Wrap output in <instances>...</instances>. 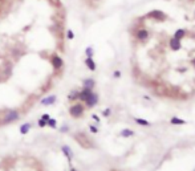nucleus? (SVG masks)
<instances>
[{
    "instance_id": "obj_12",
    "label": "nucleus",
    "mask_w": 195,
    "mask_h": 171,
    "mask_svg": "<svg viewBox=\"0 0 195 171\" xmlns=\"http://www.w3.org/2000/svg\"><path fill=\"white\" fill-rule=\"evenodd\" d=\"M84 62H85V65H86V68H88L89 70H92V72L96 70L97 65H96V62H94V60H93V57H86Z\"/></svg>"
},
{
    "instance_id": "obj_21",
    "label": "nucleus",
    "mask_w": 195,
    "mask_h": 171,
    "mask_svg": "<svg viewBox=\"0 0 195 171\" xmlns=\"http://www.w3.org/2000/svg\"><path fill=\"white\" fill-rule=\"evenodd\" d=\"M73 37H74L73 30L72 29H68V30H66V38H68V40H73Z\"/></svg>"
},
{
    "instance_id": "obj_4",
    "label": "nucleus",
    "mask_w": 195,
    "mask_h": 171,
    "mask_svg": "<svg viewBox=\"0 0 195 171\" xmlns=\"http://www.w3.org/2000/svg\"><path fill=\"white\" fill-rule=\"evenodd\" d=\"M98 101H99L98 94H97L96 91H92V94L89 95L88 98L85 99V102H84L85 109H92V107H94L97 103H98Z\"/></svg>"
},
{
    "instance_id": "obj_31",
    "label": "nucleus",
    "mask_w": 195,
    "mask_h": 171,
    "mask_svg": "<svg viewBox=\"0 0 195 171\" xmlns=\"http://www.w3.org/2000/svg\"><path fill=\"white\" fill-rule=\"evenodd\" d=\"M194 64H195V60H194Z\"/></svg>"
},
{
    "instance_id": "obj_20",
    "label": "nucleus",
    "mask_w": 195,
    "mask_h": 171,
    "mask_svg": "<svg viewBox=\"0 0 195 171\" xmlns=\"http://www.w3.org/2000/svg\"><path fill=\"white\" fill-rule=\"evenodd\" d=\"M93 54H94L93 48H92V46H88V48L85 49V56H86V57H93Z\"/></svg>"
},
{
    "instance_id": "obj_7",
    "label": "nucleus",
    "mask_w": 195,
    "mask_h": 171,
    "mask_svg": "<svg viewBox=\"0 0 195 171\" xmlns=\"http://www.w3.org/2000/svg\"><path fill=\"white\" fill-rule=\"evenodd\" d=\"M135 37H137V40H139V41H145V40L149 38V30L145 29V28L138 29L137 32H135Z\"/></svg>"
},
{
    "instance_id": "obj_23",
    "label": "nucleus",
    "mask_w": 195,
    "mask_h": 171,
    "mask_svg": "<svg viewBox=\"0 0 195 171\" xmlns=\"http://www.w3.org/2000/svg\"><path fill=\"white\" fill-rule=\"evenodd\" d=\"M110 114H111V109H110V107H107V109H105V110L102 111V115H103V117H109Z\"/></svg>"
},
{
    "instance_id": "obj_14",
    "label": "nucleus",
    "mask_w": 195,
    "mask_h": 171,
    "mask_svg": "<svg viewBox=\"0 0 195 171\" xmlns=\"http://www.w3.org/2000/svg\"><path fill=\"white\" fill-rule=\"evenodd\" d=\"M68 99L70 102H77L78 101V90H72L68 94Z\"/></svg>"
},
{
    "instance_id": "obj_30",
    "label": "nucleus",
    "mask_w": 195,
    "mask_h": 171,
    "mask_svg": "<svg viewBox=\"0 0 195 171\" xmlns=\"http://www.w3.org/2000/svg\"><path fill=\"white\" fill-rule=\"evenodd\" d=\"M3 1H4V0H0V3H3Z\"/></svg>"
},
{
    "instance_id": "obj_13",
    "label": "nucleus",
    "mask_w": 195,
    "mask_h": 171,
    "mask_svg": "<svg viewBox=\"0 0 195 171\" xmlns=\"http://www.w3.org/2000/svg\"><path fill=\"white\" fill-rule=\"evenodd\" d=\"M168 45L172 50H179L182 48V44H180V40H176V38H171L168 41Z\"/></svg>"
},
{
    "instance_id": "obj_8",
    "label": "nucleus",
    "mask_w": 195,
    "mask_h": 171,
    "mask_svg": "<svg viewBox=\"0 0 195 171\" xmlns=\"http://www.w3.org/2000/svg\"><path fill=\"white\" fill-rule=\"evenodd\" d=\"M61 151H62V154L66 156V159H68L69 162H72L74 154H73V150L69 147L68 144H62V146H61Z\"/></svg>"
},
{
    "instance_id": "obj_19",
    "label": "nucleus",
    "mask_w": 195,
    "mask_h": 171,
    "mask_svg": "<svg viewBox=\"0 0 195 171\" xmlns=\"http://www.w3.org/2000/svg\"><path fill=\"white\" fill-rule=\"evenodd\" d=\"M46 126H49V127H52V129H56V127H57V122H56V119L50 118L49 121L46 122Z\"/></svg>"
},
{
    "instance_id": "obj_29",
    "label": "nucleus",
    "mask_w": 195,
    "mask_h": 171,
    "mask_svg": "<svg viewBox=\"0 0 195 171\" xmlns=\"http://www.w3.org/2000/svg\"><path fill=\"white\" fill-rule=\"evenodd\" d=\"M70 171H78V170H76V168H73V167H72V168H70Z\"/></svg>"
},
{
    "instance_id": "obj_25",
    "label": "nucleus",
    "mask_w": 195,
    "mask_h": 171,
    "mask_svg": "<svg viewBox=\"0 0 195 171\" xmlns=\"http://www.w3.org/2000/svg\"><path fill=\"white\" fill-rule=\"evenodd\" d=\"M69 131V125H64L60 127V133H68Z\"/></svg>"
},
{
    "instance_id": "obj_18",
    "label": "nucleus",
    "mask_w": 195,
    "mask_h": 171,
    "mask_svg": "<svg viewBox=\"0 0 195 171\" xmlns=\"http://www.w3.org/2000/svg\"><path fill=\"white\" fill-rule=\"evenodd\" d=\"M134 121L137 122L138 125H141V126H151L149 121H146V119H142V118H134Z\"/></svg>"
},
{
    "instance_id": "obj_17",
    "label": "nucleus",
    "mask_w": 195,
    "mask_h": 171,
    "mask_svg": "<svg viewBox=\"0 0 195 171\" xmlns=\"http://www.w3.org/2000/svg\"><path fill=\"white\" fill-rule=\"evenodd\" d=\"M170 122H171L172 125H184V123H186L184 119H180V118H176V117H172Z\"/></svg>"
},
{
    "instance_id": "obj_1",
    "label": "nucleus",
    "mask_w": 195,
    "mask_h": 171,
    "mask_svg": "<svg viewBox=\"0 0 195 171\" xmlns=\"http://www.w3.org/2000/svg\"><path fill=\"white\" fill-rule=\"evenodd\" d=\"M20 117H21V111L17 110V109H8V110L4 111L3 118L0 119V125H9V123H13V122L19 121Z\"/></svg>"
},
{
    "instance_id": "obj_9",
    "label": "nucleus",
    "mask_w": 195,
    "mask_h": 171,
    "mask_svg": "<svg viewBox=\"0 0 195 171\" xmlns=\"http://www.w3.org/2000/svg\"><path fill=\"white\" fill-rule=\"evenodd\" d=\"M149 17H153V19H157V20H164L166 19V15H164L163 12L162 11H159V9H155V11H151V12H149Z\"/></svg>"
},
{
    "instance_id": "obj_27",
    "label": "nucleus",
    "mask_w": 195,
    "mask_h": 171,
    "mask_svg": "<svg viewBox=\"0 0 195 171\" xmlns=\"http://www.w3.org/2000/svg\"><path fill=\"white\" fill-rule=\"evenodd\" d=\"M41 119H44V121H46V122H48V121H49V119H50L49 114H42V115H41Z\"/></svg>"
},
{
    "instance_id": "obj_5",
    "label": "nucleus",
    "mask_w": 195,
    "mask_h": 171,
    "mask_svg": "<svg viewBox=\"0 0 195 171\" xmlns=\"http://www.w3.org/2000/svg\"><path fill=\"white\" fill-rule=\"evenodd\" d=\"M56 101H57V95H56V94H50V95H46V97L41 98L40 103H41L42 106H50V105H53Z\"/></svg>"
},
{
    "instance_id": "obj_11",
    "label": "nucleus",
    "mask_w": 195,
    "mask_h": 171,
    "mask_svg": "<svg viewBox=\"0 0 195 171\" xmlns=\"http://www.w3.org/2000/svg\"><path fill=\"white\" fill-rule=\"evenodd\" d=\"M94 86H96V81H94V78H85V80L82 81V87H85V89H90V90H93Z\"/></svg>"
},
{
    "instance_id": "obj_3",
    "label": "nucleus",
    "mask_w": 195,
    "mask_h": 171,
    "mask_svg": "<svg viewBox=\"0 0 195 171\" xmlns=\"http://www.w3.org/2000/svg\"><path fill=\"white\" fill-rule=\"evenodd\" d=\"M49 61H50V64H52V66H53V70L56 73H58L62 68H64V60H62V58L58 56L57 53H52V54H50Z\"/></svg>"
},
{
    "instance_id": "obj_2",
    "label": "nucleus",
    "mask_w": 195,
    "mask_h": 171,
    "mask_svg": "<svg viewBox=\"0 0 195 171\" xmlns=\"http://www.w3.org/2000/svg\"><path fill=\"white\" fill-rule=\"evenodd\" d=\"M85 114V106L82 102H73V105H70L69 107V115L72 118H81Z\"/></svg>"
},
{
    "instance_id": "obj_6",
    "label": "nucleus",
    "mask_w": 195,
    "mask_h": 171,
    "mask_svg": "<svg viewBox=\"0 0 195 171\" xmlns=\"http://www.w3.org/2000/svg\"><path fill=\"white\" fill-rule=\"evenodd\" d=\"M92 91L90 89H85V87H82L81 90H78V102H85V99L88 98L89 95L92 94Z\"/></svg>"
},
{
    "instance_id": "obj_15",
    "label": "nucleus",
    "mask_w": 195,
    "mask_h": 171,
    "mask_svg": "<svg viewBox=\"0 0 195 171\" xmlns=\"http://www.w3.org/2000/svg\"><path fill=\"white\" fill-rule=\"evenodd\" d=\"M119 135L123 138H130V137H133V135H135V133H134L131 129H123L121 133H119Z\"/></svg>"
},
{
    "instance_id": "obj_24",
    "label": "nucleus",
    "mask_w": 195,
    "mask_h": 171,
    "mask_svg": "<svg viewBox=\"0 0 195 171\" xmlns=\"http://www.w3.org/2000/svg\"><path fill=\"white\" fill-rule=\"evenodd\" d=\"M37 126H38V127H45V126H46V121H44V119H41V118H40V119H38V122H37Z\"/></svg>"
},
{
    "instance_id": "obj_28",
    "label": "nucleus",
    "mask_w": 195,
    "mask_h": 171,
    "mask_svg": "<svg viewBox=\"0 0 195 171\" xmlns=\"http://www.w3.org/2000/svg\"><path fill=\"white\" fill-rule=\"evenodd\" d=\"M92 118H93V119H94V121L99 122V118H98V117H97V115H94V114H93V115H92Z\"/></svg>"
},
{
    "instance_id": "obj_10",
    "label": "nucleus",
    "mask_w": 195,
    "mask_h": 171,
    "mask_svg": "<svg viewBox=\"0 0 195 171\" xmlns=\"http://www.w3.org/2000/svg\"><path fill=\"white\" fill-rule=\"evenodd\" d=\"M32 126H33V123H32V122H25V123H23V125H20V127H19L20 134H23V135L28 134V133H29V130L32 129Z\"/></svg>"
},
{
    "instance_id": "obj_22",
    "label": "nucleus",
    "mask_w": 195,
    "mask_h": 171,
    "mask_svg": "<svg viewBox=\"0 0 195 171\" xmlns=\"http://www.w3.org/2000/svg\"><path fill=\"white\" fill-rule=\"evenodd\" d=\"M89 130H90V133H93V134L98 133V127H97V126H94V125H89Z\"/></svg>"
},
{
    "instance_id": "obj_16",
    "label": "nucleus",
    "mask_w": 195,
    "mask_h": 171,
    "mask_svg": "<svg viewBox=\"0 0 195 171\" xmlns=\"http://www.w3.org/2000/svg\"><path fill=\"white\" fill-rule=\"evenodd\" d=\"M184 36H186V30L184 29H176L175 34H174V38H176V40H182Z\"/></svg>"
},
{
    "instance_id": "obj_26",
    "label": "nucleus",
    "mask_w": 195,
    "mask_h": 171,
    "mask_svg": "<svg viewBox=\"0 0 195 171\" xmlns=\"http://www.w3.org/2000/svg\"><path fill=\"white\" fill-rule=\"evenodd\" d=\"M113 77H114V78H119V77H121V72H119V70H114Z\"/></svg>"
}]
</instances>
